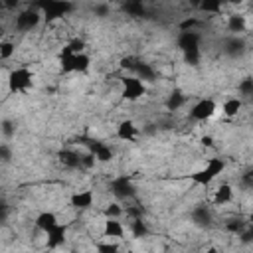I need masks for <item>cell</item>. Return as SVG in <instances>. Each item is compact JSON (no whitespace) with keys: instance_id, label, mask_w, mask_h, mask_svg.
Here are the masks:
<instances>
[{"instance_id":"6da1fadb","label":"cell","mask_w":253,"mask_h":253,"mask_svg":"<svg viewBox=\"0 0 253 253\" xmlns=\"http://www.w3.org/2000/svg\"><path fill=\"white\" fill-rule=\"evenodd\" d=\"M42 10L36 6H26L22 10L16 12V16L12 18V34H32L40 28L42 24Z\"/></svg>"},{"instance_id":"7a4b0ae2","label":"cell","mask_w":253,"mask_h":253,"mask_svg":"<svg viewBox=\"0 0 253 253\" xmlns=\"http://www.w3.org/2000/svg\"><path fill=\"white\" fill-rule=\"evenodd\" d=\"M34 71L28 65H18L14 69H10L8 77H6V85L10 95H28V91L34 87Z\"/></svg>"},{"instance_id":"3957f363","label":"cell","mask_w":253,"mask_h":253,"mask_svg":"<svg viewBox=\"0 0 253 253\" xmlns=\"http://www.w3.org/2000/svg\"><path fill=\"white\" fill-rule=\"evenodd\" d=\"M225 170V160L219 156H211L206 160V166L192 172L190 174V182L200 186V188H208L217 176H221V172Z\"/></svg>"},{"instance_id":"277c9868","label":"cell","mask_w":253,"mask_h":253,"mask_svg":"<svg viewBox=\"0 0 253 253\" xmlns=\"http://www.w3.org/2000/svg\"><path fill=\"white\" fill-rule=\"evenodd\" d=\"M119 93H121V97L125 101L136 103V101H140L148 93V87L136 75H126V77H121L119 79Z\"/></svg>"},{"instance_id":"5b68a950","label":"cell","mask_w":253,"mask_h":253,"mask_svg":"<svg viewBox=\"0 0 253 253\" xmlns=\"http://www.w3.org/2000/svg\"><path fill=\"white\" fill-rule=\"evenodd\" d=\"M109 194L115 196L117 200H132L136 198V186L132 184L130 176L119 174L109 180Z\"/></svg>"},{"instance_id":"8992f818","label":"cell","mask_w":253,"mask_h":253,"mask_svg":"<svg viewBox=\"0 0 253 253\" xmlns=\"http://www.w3.org/2000/svg\"><path fill=\"white\" fill-rule=\"evenodd\" d=\"M215 111H217V103L211 97H204L192 105V109L188 111V119L196 123H206L215 115Z\"/></svg>"},{"instance_id":"52a82bcc","label":"cell","mask_w":253,"mask_h":253,"mask_svg":"<svg viewBox=\"0 0 253 253\" xmlns=\"http://www.w3.org/2000/svg\"><path fill=\"white\" fill-rule=\"evenodd\" d=\"M202 34L198 30H180L176 36V47L182 53L188 51H202Z\"/></svg>"},{"instance_id":"ba28073f","label":"cell","mask_w":253,"mask_h":253,"mask_svg":"<svg viewBox=\"0 0 253 253\" xmlns=\"http://www.w3.org/2000/svg\"><path fill=\"white\" fill-rule=\"evenodd\" d=\"M190 219L200 229H210L213 225V213L208 204H196L190 211Z\"/></svg>"},{"instance_id":"9c48e42d","label":"cell","mask_w":253,"mask_h":253,"mask_svg":"<svg viewBox=\"0 0 253 253\" xmlns=\"http://www.w3.org/2000/svg\"><path fill=\"white\" fill-rule=\"evenodd\" d=\"M95 204V192L91 188H83V190H77L69 196V208L77 210V211H85V210H91Z\"/></svg>"},{"instance_id":"30bf717a","label":"cell","mask_w":253,"mask_h":253,"mask_svg":"<svg viewBox=\"0 0 253 253\" xmlns=\"http://www.w3.org/2000/svg\"><path fill=\"white\" fill-rule=\"evenodd\" d=\"M85 144H87L89 152L95 156V160H97V162H101V164L113 162L115 152H113V148H111L109 144H105L103 140H87Z\"/></svg>"},{"instance_id":"8fae6325","label":"cell","mask_w":253,"mask_h":253,"mask_svg":"<svg viewBox=\"0 0 253 253\" xmlns=\"http://www.w3.org/2000/svg\"><path fill=\"white\" fill-rule=\"evenodd\" d=\"M115 136H117L119 140H123V142H132V140H136V136H138V126H136V123L130 121V119L119 121V125L115 126Z\"/></svg>"},{"instance_id":"7c38bea8","label":"cell","mask_w":253,"mask_h":253,"mask_svg":"<svg viewBox=\"0 0 253 253\" xmlns=\"http://www.w3.org/2000/svg\"><path fill=\"white\" fill-rule=\"evenodd\" d=\"M67 229H69V225L65 223H57L55 227H51L47 233H45V247L47 249H55V247H61L63 243H65V239H67Z\"/></svg>"},{"instance_id":"4fadbf2b","label":"cell","mask_w":253,"mask_h":253,"mask_svg":"<svg viewBox=\"0 0 253 253\" xmlns=\"http://www.w3.org/2000/svg\"><path fill=\"white\" fill-rule=\"evenodd\" d=\"M57 160L65 170H71V172L81 170V152H77V150H71V148L59 150L57 152Z\"/></svg>"},{"instance_id":"5bb4252c","label":"cell","mask_w":253,"mask_h":253,"mask_svg":"<svg viewBox=\"0 0 253 253\" xmlns=\"http://www.w3.org/2000/svg\"><path fill=\"white\" fill-rule=\"evenodd\" d=\"M57 223H59L57 213H55V211H49V210H43V211H40V213L34 217V227H36L38 231H42L43 235H45L51 227H55Z\"/></svg>"},{"instance_id":"9a60e30c","label":"cell","mask_w":253,"mask_h":253,"mask_svg":"<svg viewBox=\"0 0 253 253\" xmlns=\"http://www.w3.org/2000/svg\"><path fill=\"white\" fill-rule=\"evenodd\" d=\"M103 239H123L125 235V225L119 221V217H105L103 227H101Z\"/></svg>"},{"instance_id":"2e32d148","label":"cell","mask_w":253,"mask_h":253,"mask_svg":"<svg viewBox=\"0 0 253 253\" xmlns=\"http://www.w3.org/2000/svg\"><path fill=\"white\" fill-rule=\"evenodd\" d=\"M233 202V186L231 184H219L215 190H213V196H211V206L213 208H223V206H229Z\"/></svg>"},{"instance_id":"e0dca14e","label":"cell","mask_w":253,"mask_h":253,"mask_svg":"<svg viewBox=\"0 0 253 253\" xmlns=\"http://www.w3.org/2000/svg\"><path fill=\"white\" fill-rule=\"evenodd\" d=\"M225 30L231 34V36H239L247 30V18L239 12L235 14H227L225 16Z\"/></svg>"},{"instance_id":"ac0fdd59","label":"cell","mask_w":253,"mask_h":253,"mask_svg":"<svg viewBox=\"0 0 253 253\" xmlns=\"http://www.w3.org/2000/svg\"><path fill=\"white\" fill-rule=\"evenodd\" d=\"M184 105H186V95H184L182 91L174 89V91H170L168 95H164V107H166V111L176 113V111H180Z\"/></svg>"},{"instance_id":"d6986e66","label":"cell","mask_w":253,"mask_h":253,"mask_svg":"<svg viewBox=\"0 0 253 253\" xmlns=\"http://www.w3.org/2000/svg\"><path fill=\"white\" fill-rule=\"evenodd\" d=\"M243 107H245V101H243L241 97H229V99H225V101H223L221 111H223V115H225V117L233 119V117L241 115Z\"/></svg>"},{"instance_id":"ffe728a7","label":"cell","mask_w":253,"mask_h":253,"mask_svg":"<svg viewBox=\"0 0 253 253\" xmlns=\"http://www.w3.org/2000/svg\"><path fill=\"white\" fill-rule=\"evenodd\" d=\"M128 229H130V235H132L134 239H144V237L150 235V227H148V221H144V217H134V219H130Z\"/></svg>"},{"instance_id":"44dd1931","label":"cell","mask_w":253,"mask_h":253,"mask_svg":"<svg viewBox=\"0 0 253 253\" xmlns=\"http://www.w3.org/2000/svg\"><path fill=\"white\" fill-rule=\"evenodd\" d=\"M223 4H227V0H200L196 10L211 14V16H219L223 10Z\"/></svg>"},{"instance_id":"7402d4cb","label":"cell","mask_w":253,"mask_h":253,"mask_svg":"<svg viewBox=\"0 0 253 253\" xmlns=\"http://www.w3.org/2000/svg\"><path fill=\"white\" fill-rule=\"evenodd\" d=\"M16 42L12 38H0V59H12L16 55Z\"/></svg>"},{"instance_id":"603a6c76","label":"cell","mask_w":253,"mask_h":253,"mask_svg":"<svg viewBox=\"0 0 253 253\" xmlns=\"http://www.w3.org/2000/svg\"><path fill=\"white\" fill-rule=\"evenodd\" d=\"M237 91H239L243 101H249L251 95H253V79L249 75H245L241 81H237Z\"/></svg>"},{"instance_id":"cb8c5ba5","label":"cell","mask_w":253,"mask_h":253,"mask_svg":"<svg viewBox=\"0 0 253 253\" xmlns=\"http://www.w3.org/2000/svg\"><path fill=\"white\" fill-rule=\"evenodd\" d=\"M105 217H121L123 215V208L119 202H107L103 206V211H101Z\"/></svg>"},{"instance_id":"d4e9b609","label":"cell","mask_w":253,"mask_h":253,"mask_svg":"<svg viewBox=\"0 0 253 253\" xmlns=\"http://www.w3.org/2000/svg\"><path fill=\"white\" fill-rule=\"evenodd\" d=\"M0 132L6 136V138H12V136H16V123L14 121H2L0 123Z\"/></svg>"},{"instance_id":"484cf974","label":"cell","mask_w":253,"mask_h":253,"mask_svg":"<svg viewBox=\"0 0 253 253\" xmlns=\"http://www.w3.org/2000/svg\"><path fill=\"white\" fill-rule=\"evenodd\" d=\"M12 158H14L12 146L6 144V142H0V162H10Z\"/></svg>"},{"instance_id":"4316f807","label":"cell","mask_w":253,"mask_h":253,"mask_svg":"<svg viewBox=\"0 0 253 253\" xmlns=\"http://www.w3.org/2000/svg\"><path fill=\"white\" fill-rule=\"evenodd\" d=\"M0 4H2V10H6V12H14V10L20 8L22 0H0Z\"/></svg>"},{"instance_id":"83f0119b","label":"cell","mask_w":253,"mask_h":253,"mask_svg":"<svg viewBox=\"0 0 253 253\" xmlns=\"http://www.w3.org/2000/svg\"><path fill=\"white\" fill-rule=\"evenodd\" d=\"M8 215H10V206H8V202H6V200H2V198H0V223L8 221Z\"/></svg>"},{"instance_id":"f1b7e54d","label":"cell","mask_w":253,"mask_h":253,"mask_svg":"<svg viewBox=\"0 0 253 253\" xmlns=\"http://www.w3.org/2000/svg\"><path fill=\"white\" fill-rule=\"evenodd\" d=\"M95 249H97V251H117V249H119V245H117V243L107 241V243H95Z\"/></svg>"},{"instance_id":"f546056e","label":"cell","mask_w":253,"mask_h":253,"mask_svg":"<svg viewBox=\"0 0 253 253\" xmlns=\"http://www.w3.org/2000/svg\"><path fill=\"white\" fill-rule=\"evenodd\" d=\"M200 144H202L204 148H211V146H213V136H211V134H202V136H200Z\"/></svg>"},{"instance_id":"4dcf8cb0","label":"cell","mask_w":253,"mask_h":253,"mask_svg":"<svg viewBox=\"0 0 253 253\" xmlns=\"http://www.w3.org/2000/svg\"><path fill=\"white\" fill-rule=\"evenodd\" d=\"M2 32H4V28H2V24H0V36H2Z\"/></svg>"},{"instance_id":"1f68e13d","label":"cell","mask_w":253,"mask_h":253,"mask_svg":"<svg viewBox=\"0 0 253 253\" xmlns=\"http://www.w3.org/2000/svg\"><path fill=\"white\" fill-rule=\"evenodd\" d=\"M28 2H34V0H28Z\"/></svg>"}]
</instances>
